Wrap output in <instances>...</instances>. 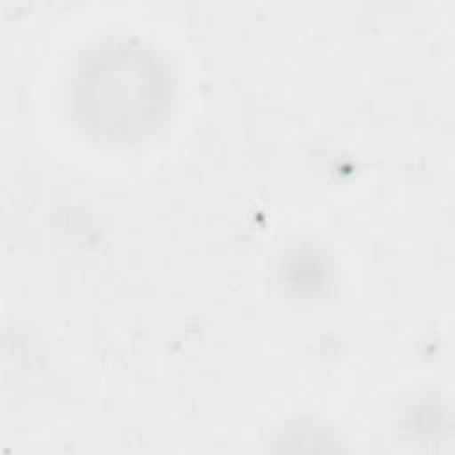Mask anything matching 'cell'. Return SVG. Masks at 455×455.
<instances>
[{
    "label": "cell",
    "instance_id": "cell-1",
    "mask_svg": "<svg viewBox=\"0 0 455 455\" xmlns=\"http://www.w3.org/2000/svg\"><path fill=\"white\" fill-rule=\"evenodd\" d=\"M162 89L151 59L133 52L107 53L82 73L76 101L92 130L123 139L142 132L153 121Z\"/></svg>",
    "mask_w": 455,
    "mask_h": 455
}]
</instances>
